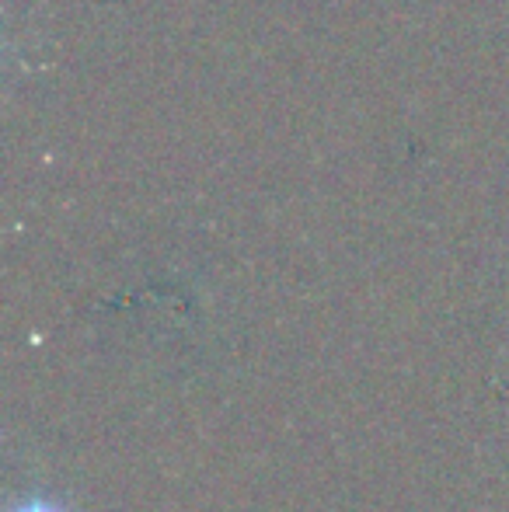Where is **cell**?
<instances>
[{
	"mask_svg": "<svg viewBox=\"0 0 509 512\" xmlns=\"http://www.w3.org/2000/svg\"><path fill=\"white\" fill-rule=\"evenodd\" d=\"M14 512H63V509L53 506V502H25V506L14 509Z\"/></svg>",
	"mask_w": 509,
	"mask_h": 512,
	"instance_id": "cell-1",
	"label": "cell"
}]
</instances>
